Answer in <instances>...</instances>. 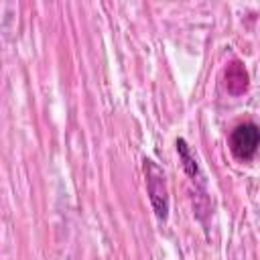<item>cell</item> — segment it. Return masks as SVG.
<instances>
[{"instance_id": "obj_1", "label": "cell", "mask_w": 260, "mask_h": 260, "mask_svg": "<svg viewBox=\"0 0 260 260\" xmlns=\"http://www.w3.org/2000/svg\"><path fill=\"white\" fill-rule=\"evenodd\" d=\"M144 173H146V185H148V195H150V203L154 207V213H156L158 219H167V213H169V193H167L165 173L150 158H144Z\"/></svg>"}, {"instance_id": "obj_2", "label": "cell", "mask_w": 260, "mask_h": 260, "mask_svg": "<svg viewBox=\"0 0 260 260\" xmlns=\"http://www.w3.org/2000/svg\"><path fill=\"white\" fill-rule=\"evenodd\" d=\"M258 142H260V132H258V126L252 122L240 124L238 128H234L230 136V148L242 160H250L256 154Z\"/></svg>"}, {"instance_id": "obj_3", "label": "cell", "mask_w": 260, "mask_h": 260, "mask_svg": "<svg viewBox=\"0 0 260 260\" xmlns=\"http://www.w3.org/2000/svg\"><path fill=\"white\" fill-rule=\"evenodd\" d=\"M177 152H179V156H181V160H183V167H185L187 175H189V177H197V173H199L197 160H195V156L191 154V150H189V146H187V142H185L183 138L177 140Z\"/></svg>"}]
</instances>
